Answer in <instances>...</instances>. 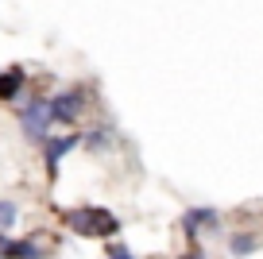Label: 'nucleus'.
Instances as JSON below:
<instances>
[{
    "label": "nucleus",
    "instance_id": "f257e3e1",
    "mask_svg": "<svg viewBox=\"0 0 263 259\" xmlns=\"http://www.w3.org/2000/svg\"><path fill=\"white\" fill-rule=\"evenodd\" d=\"M66 228L85 240H112L120 232V217L108 209H66Z\"/></svg>",
    "mask_w": 263,
    "mask_h": 259
},
{
    "label": "nucleus",
    "instance_id": "39448f33",
    "mask_svg": "<svg viewBox=\"0 0 263 259\" xmlns=\"http://www.w3.org/2000/svg\"><path fill=\"white\" fill-rule=\"evenodd\" d=\"M78 143H82V136H74V132H70V136H47V139H43L39 147H43V162H47V170H50V174H54V170H58V162H62L66 155L74 151Z\"/></svg>",
    "mask_w": 263,
    "mask_h": 259
},
{
    "label": "nucleus",
    "instance_id": "9d476101",
    "mask_svg": "<svg viewBox=\"0 0 263 259\" xmlns=\"http://www.w3.org/2000/svg\"><path fill=\"white\" fill-rule=\"evenodd\" d=\"M105 259H136V255H132V248H124L120 240H108V248H105Z\"/></svg>",
    "mask_w": 263,
    "mask_h": 259
},
{
    "label": "nucleus",
    "instance_id": "7ed1b4c3",
    "mask_svg": "<svg viewBox=\"0 0 263 259\" xmlns=\"http://www.w3.org/2000/svg\"><path fill=\"white\" fill-rule=\"evenodd\" d=\"M85 108V93L82 89H62L50 97V120L54 124H78Z\"/></svg>",
    "mask_w": 263,
    "mask_h": 259
},
{
    "label": "nucleus",
    "instance_id": "1a4fd4ad",
    "mask_svg": "<svg viewBox=\"0 0 263 259\" xmlns=\"http://www.w3.org/2000/svg\"><path fill=\"white\" fill-rule=\"evenodd\" d=\"M16 220H20V205L8 201V197H0V236L12 232V228H16Z\"/></svg>",
    "mask_w": 263,
    "mask_h": 259
},
{
    "label": "nucleus",
    "instance_id": "20e7f679",
    "mask_svg": "<svg viewBox=\"0 0 263 259\" xmlns=\"http://www.w3.org/2000/svg\"><path fill=\"white\" fill-rule=\"evenodd\" d=\"M217 225H221V213L213 205H194V209L182 213V236L190 244H197V236L205 232V228H217Z\"/></svg>",
    "mask_w": 263,
    "mask_h": 259
},
{
    "label": "nucleus",
    "instance_id": "f03ea898",
    "mask_svg": "<svg viewBox=\"0 0 263 259\" xmlns=\"http://www.w3.org/2000/svg\"><path fill=\"white\" fill-rule=\"evenodd\" d=\"M16 120H20V132H24L27 143H43L50 136V124H54L50 120V97H27L20 105Z\"/></svg>",
    "mask_w": 263,
    "mask_h": 259
},
{
    "label": "nucleus",
    "instance_id": "6e6552de",
    "mask_svg": "<svg viewBox=\"0 0 263 259\" xmlns=\"http://www.w3.org/2000/svg\"><path fill=\"white\" fill-rule=\"evenodd\" d=\"M255 248H259V244H255V236H252V232H236V236H229V251H232L236 259L252 255Z\"/></svg>",
    "mask_w": 263,
    "mask_h": 259
},
{
    "label": "nucleus",
    "instance_id": "423d86ee",
    "mask_svg": "<svg viewBox=\"0 0 263 259\" xmlns=\"http://www.w3.org/2000/svg\"><path fill=\"white\" fill-rule=\"evenodd\" d=\"M0 259H47V251L35 248L31 240H16V236H0Z\"/></svg>",
    "mask_w": 263,
    "mask_h": 259
},
{
    "label": "nucleus",
    "instance_id": "0eeeda50",
    "mask_svg": "<svg viewBox=\"0 0 263 259\" xmlns=\"http://www.w3.org/2000/svg\"><path fill=\"white\" fill-rule=\"evenodd\" d=\"M24 85H27V70L24 66L0 70V101H20L24 97Z\"/></svg>",
    "mask_w": 263,
    "mask_h": 259
},
{
    "label": "nucleus",
    "instance_id": "9b49d317",
    "mask_svg": "<svg viewBox=\"0 0 263 259\" xmlns=\"http://www.w3.org/2000/svg\"><path fill=\"white\" fill-rule=\"evenodd\" d=\"M178 259H205V251L197 248V244H190V248H186V251H182V255H178Z\"/></svg>",
    "mask_w": 263,
    "mask_h": 259
}]
</instances>
